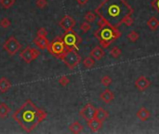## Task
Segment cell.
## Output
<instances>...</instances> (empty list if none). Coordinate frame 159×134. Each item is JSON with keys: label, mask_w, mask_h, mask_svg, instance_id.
Instances as JSON below:
<instances>
[{"label": "cell", "mask_w": 159, "mask_h": 134, "mask_svg": "<svg viewBox=\"0 0 159 134\" xmlns=\"http://www.w3.org/2000/svg\"><path fill=\"white\" fill-rule=\"evenodd\" d=\"M95 62H96V60H95L93 57L90 56V57H86V58L84 59L83 65H84L86 68L90 69V68H92V67L95 65Z\"/></svg>", "instance_id": "cell-22"}, {"label": "cell", "mask_w": 159, "mask_h": 134, "mask_svg": "<svg viewBox=\"0 0 159 134\" xmlns=\"http://www.w3.org/2000/svg\"><path fill=\"white\" fill-rule=\"evenodd\" d=\"M151 85L150 80L145 77H140L136 81H135V87L139 89L140 91H144L145 89H147Z\"/></svg>", "instance_id": "cell-11"}, {"label": "cell", "mask_w": 159, "mask_h": 134, "mask_svg": "<svg viewBox=\"0 0 159 134\" xmlns=\"http://www.w3.org/2000/svg\"><path fill=\"white\" fill-rule=\"evenodd\" d=\"M83 129H84V127L78 121L74 122L73 124H71L70 127H69V129L73 133H80V132H82Z\"/></svg>", "instance_id": "cell-21"}, {"label": "cell", "mask_w": 159, "mask_h": 134, "mask_svg": "<svg viewBox=\"0 0 159 134\" xmlns=\"http://www.w3.org/2000/svg\"><path fill=\"white\" fill-rule=\"evenodd\" d=\"M147 25L151 31H155V30L159 27V21L155 17H151L147 21Z\"/></svg>", "instance_id": "cell-19"}, {"label": "cell", "mask_w": 159, "mask_h": 134, "mask_svg": "<svg viewBox=\"0 0 159 134\" xmlns=\"http://www.w3.org/2000/svg\"><path fill=\"white\" fill-rule=\"evenodd\" d=\"M100 99H102L104 102H106V103H109V102H111L113 100V98H114V94L110 91V89H105L104 91H103L102 92V94H100Z\"/></svg>", "instance_id": "cell-18"}, {"label": "cell", "mask_w": 159, "mask_h": 134, "mask_svg": "<svg viewBox=\"0 0 159 134\" xmlns=\"http://www.w3.org/2000/svg\"><path fill=\"white\" fill-rule=\"evenodd\" d=\"M88 125H89V128H90L92 131H94V132L100 130V129L103 128V122L100 121V120H98V119L95 118V117L92 118L91 120L88 121Z\"/></svg>", "instance_id": "cell-14"}, {"label": "cell", "mask_w": 159, "mask_h": 134, "mask_svg": "<svg viewBox=\"0 0 159 134\" xmlns=\"http://www.w3.org/2000/svg\"><path fill=\"white\" fill-rule=\"evenodd\" d=\"M140 37V35L136 32V31H131L127 35V38L130 40L131 42H136Z\"/></svg>", "instance_id": "cell-27"}, {"label": "cell", "mask_w": 159, "mask_h": 134, "mask_svg": "<svg viewBox=\"0 0 159 134\" xmlns=\"http://www.w3.org/2000/svg\"><path fill=\"white\" fill-rule=\"evenodd\" d=\"M94 36L98 40H107V41H113V27L106 26L103 29H99L95 32Z\"/></svg>", "instance_id": "cell-8"}, {"label": "cell", "mask_w": 159, "mask_h": 134, "mask_svg": "<svg viewBox=\"0 0 159 134\" xmlns=\"http://www.w3.org/2000/svg\"><path fill=\"white\" fill-rule=\"evenodd\" d=\"M122 23H124V24H125L126 26H127V27L132 26V24H133V19H132V17H131V14H127V16L123 19Z\"/></svg>", "instance_id": "cell-26"}, {"label": "cell", "mask_w": 159, "mask_h": 134, "mask_svg": "<svg viewBox=\"0 0 159 134\" xmlns=\"http://www.w3.org/2000/svg\"><path fill=\"white\" fill-rule=\"evenodd\" d=\"M10 88H11V83L8 78L6 77L0 78V92L5 93L9 91Z\"/></svg>", "instance_id": "cell-17"}, {"label": "cell", "mask_w": 159, "mask_h": 134, "mask_svg": "<svg viewBox=\"0 0 159 134\" xmlns=\"http://www.w3.org/2000/svg\"><path fill=\"white\" fill-rule=\"evenodd\" d=\"M9 113H10V108L7 105V104L5 102L0 103V117L5 118L8 115Z\"/></svg>", "instance_id": "cell-20"}, {"label": "cell", "mask_w": 159, "mask_h": 134, "mask_svg": "<svg viewBox=\"0 0 159 134\" xmlns=\"http://www.w3.org/2000/svg\"><path fill=\"white\" fill-rule=\"evenodd\" d=\"M63 39V42L67 49H76V50L79 43L81 42L80 36L75 31H73V29L67 30Z\"/></svg>", "instance_id": "cell-4"}, {"label": "cell", "mask_w": 159, "mask_h": 134, "mask_svg": "<svg viewBox=\"0 0 159 134\" xmlns=\"http://www.w3.org/2000/svg\"><path fill=\"white\" fill-rule=\"evenodd\" d=\"M65 48H66V46H65V44H64V42H63V39H62V38H60V37H57L55 40H53L52 41V43L49 45V51L53 54V55H55V56H57V57H61L64 52H65Z\"/></svg>", "instance_id": "cell-5"}, {"label": "cell", "mask_w": 159, "mask_h": 134, "mask_svg": "<svg viewBox=\"0 0 159 134\" xmlns=\"http://www.w3.org/2000/svg\"><path fill=\"white\" fill-rule=\"evenodd\" d=\"M99 17L104 19L110 27L118 28L127 14H132L133 9L125 0H104L96 9Z\"/></svg>", "instance_id": "cell-1"}, {"label": "cell", "mask_w": 159, "mask_h": 134, "mask_svg": "<svg viewBox=\"0 0 159 134\" xmlns=\"http://www.w3.org/2000/svg\"><path fill=\"white\" fill-rule=\"evenodd\" d=\"M121 53H122V51H121V50H120L118 47H113V48L111 49V50H110L111 56H112L113 58H114V59H117L118 57H120Z\"/></svg>", "instance_id": "cell-25"}, {"label": "cell", "mask_w": 159, "mask_h": 134, "mask_svg": "<svg viewBox=\"0 0 159 134\" xmlns=\"http://www.w3.org/2000/svg\"><path fill=\"white\" fill-rule=\"evenodd\" d=\"M109 117V113L104 110L103 108H98L96 109V112H95V118H97L98 120L100 121H105L106 119Z\"/></svg>", "instance_id": "cell-15"}, {"label": "cell", "mask_w": 159, "mask_h": 134, "mask_svg": "<svg viewBox=\"0 0 159 134\" xmlns=\"http://www.w3.org/2000/svg\"><path fill=\"white\" fill-rule=\"evenodd\" d=\"M96 108L90 103L86 104L85 107L80 111V115L85 119L86 121H90L92 118L95 117Z\"/></svg>", "instance_id": "cell-9"}, {"label": "cell", "mask_w": 159, "mask_h": 134, "mask_svg": "<svg viewBox=\"0 0 159 134\" xmlns=\"http://www.w3.org/2000/svg\"><path fill=\"white\" fill-rule=\"evenodd\" d=\"M60 26L63 29H64L65 31H67V30H71L76 26V20L73 17L69 16V15H66V16H64L61 20Z\"/></svg>", "instance_id": "cell-10"}, {"label": "cell", "mask_w": 159, "mask_h": 134, "mask_svg": "<svg viewBox=\"0 0 159 134\" xmlns=\"http://www.w3.org/2000/svg\"><path fill=\"white\" fill-rule=\"evenodd\" d=\"M90 28H91V26H90V22H84L80 25V30L83 33H88L90 30Z\"/></svg>", "instance_id": "cell-29"}, {"label": "cell", "mask_w": 159, "mask_h": 134, "mask_svg": "<svg viewBox=\"0 0 159 134\" xmlns=\"http://www.w3.org/2000/svg\"><path fill=\"white\" fill-rule=\"evenodd\" d=\"M97 24H98V26L100 27V29H103V28H104V27H106V26H109L108 22H107L104 19L100 18V19L98 20Z\"/></svg>", "instance_id": "cell-32"}, {"label": "cell", "mask_w": 159, "mask_h": 134, "mask_svg": "<svg viewBox=\"0 0 159 134\" xmlns=\"http://www.w3.org/2000/svg\"><path fill=\"white\" fill-rule=\"evenodd\" d=\"M113 41H107V40H100V45L103 49H107Z\"/></svg>", "instance_id": "cell-34"}, {"label": "cell", "mask_w": 159, "mask_h": 134, "mask_svg": "<svg viewBox=\"0 0 159 134\" xmlns=\"http://www.w3.org/2000/svg\"><path fill=\"white\" fill-rule=\"evenodd\" d=\"M10 25H11V22L8 18H3V19H1V21H0V26H1L2 28H8Z\"/></svg>", "instance_id": "cell-30"}, {"label": "cell", "mask_w": 159, "mask_h": 134, "mask_svg": "<svg viewBox=\"0 0 159 134\" xmlns=\"http://www.w3.org/2000/svg\"><path fill=\"white\" fill-rule=\"evenodd\" d=\"M100 83L104 87H109L112 84V78L109 76H104L100 79Z\"/></svg>", "instance_id": "cell-28"}, {"label": "cell", "mask_w": 159, "mask_h": 134, "mask_svg": "<svg viewBox=\"0 0 159 134\" xmlns=\"http://www.w3.org/2000/svg\"><path fill=\"white\" fill-rule=\"evenodd\" d=\"M97 17H98V15L96 14V12L89 11V12L86 13V15L84 16V19H85L86 22H88L91 23V22H94L96 21Z\"/></svg>", "instance_id": "cell-23"}, {"label": "cell", "mask_w": 159, "mask_h": 134, "mask_svg": "<svg viewBox=\"0 0 159 134\" xmlns=\"http://www.w3.org/2000/svg\"><path fill=\"white\" fill-rule=\"evenodd\" d=\"M37 36H48V31L45 28H40L37 31Z\"/></svg>", "instance_id": "cell-35"}, {"label": "cell", "mask_w": 159, "mask_h": 134, "mask_svg": "<svg viewBox=\"0 0 159 134\" xmlns=\"http://www.w3.org/2000/svg\"><path fill=\"white\" fill-rule=\"evenodd\" d=\"M90 56L93 57L96 61H100V60H102L104 56V51H103V49L100 47V46H97L95 47L91 52H90Z\"/></svg>", "instance_id": "cell-13"}, {"label": "cell", "mask_w": 159, "mask_h": 134, "mask_svg": "<svg viewBox=\"0 0 159 134\" xmlns=\"http://www.w3.org/2000/svg\"><path fill=\"white\" fill-rule=\"evenodd\" d=\"M150 116H151V114L145 107H140V110L137 112V117L141 121L148 120Z\"/></svg>", "instance_id": "cell-16"}, {"label": "cell", "mask_w": 159, "mask_h": 134, "mask_svg": "<svg viewBox=\"0 0 159 134\" xmlns=\"http://www.w3.org/2000/svg\"><path fill=\"white\" fill-rule=\"evenodd\" d=\"M59 83H60L61 86L66 87V86L70 83V79H69L66 76H63L62 77L59 78Z\"/></svg>", "instance_id": "cell-31"}, {"label": "cell", "mask_w": 159, "mask_h": 134, "mask_svg": "<svg viewBox=\"0 0 159 134\" xmlns=\"http://www.w3.org/2000/svg\"><path fill=\"white\" fill-rule=\"evenodd\" d=\"M34 43L36 44V46L39 48L40 50H44L49 48V43L47 38V36H37L34 39Z\"/></svg>", "instance_id": "cell-12"}, {"label": "cell", "mask_w": 159, "mask_h": 134, "mask_svg": "<svg viewBox=\"0 0 159 134\" xmlns=\"http://www.w3.org/2000/svg\"><path fill=\"white\" fill-rule=\"evenodd\" d=\"M21 44L20 42L17 40L16 37H14V36H10L8 40L5 41L4 45H3V48L4 50L10 55V56H13V55H15L19 50L21 49Z\"/></svg>", "instance_id": "cell-6"}, {"label": "cell", "mask_w": 159, "mask_h": 134, "mask_svg": "<svg viewBox=\"0 0 159 134\" xmlns=\"http://www.w3.org/2000/svg\"><path fill=\"white\" fill-rule=\"evenodd\" d=\"M39 55H40L39 50H37L36 49H34V48H30V47L24 49L20 54L21 58L26 64H30L31 62L34 61V60H36Z\"/></svg>", "instance_id": "cell-7"}, {"label": "cell", "mask_w": 159, "mask_h": 134, "mask_svg": "<svg viewBox=\"0 0 159 134\" xmlns=\"http://www.w3.org/2000/svg\"><path fill=\"white\" fill-rule=\"evenodd\" d=\"M153 6L157 9V11L159 13V0H154V2L153 3Z\"/></svg>", "instance_id": "cell-36"}, {"label": "cell", "mask_w": 159, "mask_h": 134, "mask_svg": "<svg viewBox=\"0 0 159 134\" xmlns=\"http://www.w3.org/2000/svg\"><path fill=\"white\" fill-rule=\"evenodd\" d=\"M60 58L69 69H75L81 62V57L76 49H67Z\"/></svg>", "instance_id": "cell-3"}, {"label": "cell", "mask_w": 159, "mask_h": 134, "mask_svg": "<svg viewBox=\"0 0 159 134\" xmlns=\"http://www.w3.org/2000/svg\"><path fill=\"white\" fill-rule=\"evenodd\" d=\"M13 117L25 131L30 132L46 117V113L38 110L31 101H27L13 115Z\"/></svg>", "instance_id": "cell-2"}, {"label": "cell", "mask_w": 159, "mask_h": 134, "mask_svg": "<svg viewBox=\"0 0 159 134\" xmlns=\"http://www.w3.org/2000/svg\"><path fill=\"white\" fill-rule=\"evenodd\" d=\"M16 0H0V5H1L5 9H10L14 4H15Z\"/></svg>", "instance_id": "cell-24"}, {"label": "cell", "mask_w": 159, "mask_h": 134, "mask_svg": "<svg viewBox=\"0 0 159 134\" xmlns=\"http://www.w3.org/2000/svg\"><path fill=\"white\" fill-rule=\"evenodd\" d=\"M36 7H38L39 9H44V8H46L47 7V5H48V1L47 0H36Z\"/></svg>", "instance_id": "cell-33"}, {"label": "cell", "mask_w": 159, "mask_h": 134, "mask_svg": "<svg viewBox=\"0 0 159 134\" xmlns=\"http://www.w3.org/2000/svg\"><path fill=\"white\" fill-rule=\"evenodd\" d=\"M76 1H77V3H78L79 5L84 6V5H86V3L89 2V0H76Z\"/></svg>", "instance_id": "cell-37"}]
</instances>
